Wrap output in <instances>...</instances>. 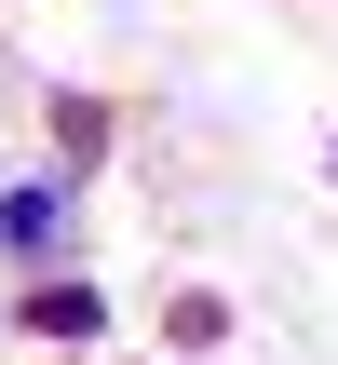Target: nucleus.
<instances>
[{"instance_id": "4", "label": "nucleus", "mask_w": 338, "mask_h": 365, "mask_svg": "<svg viewBox=\"0 0 338 365\" xmlns=\"http://www.w3.org/2000/svg\"><path fill=\"white\" fill-rule=\"evenodd\" d=\"M163 339H176V352H217V339H230V298H217V284H176V298H163Z\"/></svg>"}, {"instance_id": "3", "label": "nucleus", "mask_w": 338, "mask_h": 365, "mask_svg": "<svg viewBox=\"0 0 338 365\" xmlns=\"http://www.w3.org/2000/svg\"><path fill=\"white\" fill-rule=\"evenodd\" d=\"M41 122H54V176H68V190H81V176H95V163H108V95H54V108H41Z\"/></svg>"}, {"instance_id": "1", "label": "nucleus", "mask_w": 338, "mask_h": 365, "mask_svg": "<svg viewBox=\"0 0 338 365\" xmlns=\"http://www.w3.org/2000/svg\"><path fill=\"white\" fill-rule=\"evenodd\" d=\"M0 244H14L27 271H54V257H68V176H27V190L0 203Z\"/></svg>"}, {"instance_id": "2", "label": "nucleus", "mask_w": 338, "mask_h": 365, "mask_svg": "<svg viewBox=\"0 0 338 365\" xmlns=\"http://www.w3.org/2000/svg\"><path fill=\"white\" fill-rule=\"evenodd\" d=\"M27 325H41V339H68V352H81V339H108V298H95V284H81V271H41V284H27Z\"/></svg>"}, {"instance_id": "5", "label": "nucleus", "mask_w": 338, "mask_h": 365, "mask_svg": "<svg viewBox=\"0 0 338 365\" xmlns=\"http://www.w3.org/2000/svg\"><path fill=\"white\" fill-rule=\"evenodd\" d=\"M325 163H338V135H325Z\"/></svg>"}]
</instances>
